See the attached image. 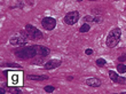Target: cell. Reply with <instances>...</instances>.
<instances>
[{
	"label": "cell",
	"mask_w": 126,
	"mask_h": 94,
	"mask_svg": "<svg viewBox=\"0 0 126 94\" xmlns=\"http://www.w3.org/2000/svg\"><path fill=\"white\" fill-rule=\"evenodd\" d=\"M15 56L21 59V60H29V59H34L38 56V47L37 45L33 46H21V48L14 50Z\"/></svg>",
	"instance_id": "cell-1"
},
{
	"label": "cell",
	"mask_w": 126,
	"mask_h": 94,
	"mask_svg": "<svg viewBox=\"0 0 126 94\" xmlns=\"http://www.w3.org/2000/svg\"><path fill=\"white\" fill-rule=\"evenodd\" d=\"M120 37H122V30L119 28H113L111 29L108 36L106 38V45L109 48H113L118 45V43L120 41Z\"/></svg>",
	"instance_id": "cell-2"
},
{
	"label": "cell",
	"mask_w": 126,
	"mask_h": 94,
	"mask_svg": "<svg viewBox=\"0 0 126 94\" xmlns=\"http://www.w3.org/2000/svg\"><path fill=\"white\" fill-rule=\"evenodd\" d=\"M24 30L27 31L29 40H40V39L44 38L43 32H41L38 28L32 25V24H27L25 28H24Z\"/></svg>",
	"instance_id": "cell-3"
},
{
	"label": "cell",
	"mask_w": 126,
	"mask_h": 94,
	"mask_svg": "<svg viewBox=\"0 0 126 94\" xmlns=\"http://www.w3.org/2000/svg\"><path fill=\"white\" fill-rule=\"evenodd\" d=\"M80 18V13L78 10H72V12H69V13L65 14V16L63 18L64 23L66 25H75V24L79 21Z\"/></svg>",
	"instance_id": "cell-4"
},
{
	"label": "cell",
	"mask_w": 126,
	"mask_h": 94,
	"mask_svg": "<svg viewBox=\"0 0 126 94\" xmlns=\"http://www.w3.org/2000/svg\"><path fill=\"white\" fill-rule=\"evenodd\" d=\"M41 25H43V28L45 29V30L52 31L56 28V20H55L54 17L46 16L41 20Z\"/></svg>",
	"instance_id": "cell-5"
},
{
	"label": "cell",
	"mask_w": 126,
	"mask_h": 94,
	"mask_svg": "<svg viewBox=\"0 0 126 94\" xmlns=\"http://www.w3.org/2000/svg\"><path fill=\"white\" fill-rule=\"evenodd\" d=\"M28 43V39L24 38L22 34H17V36H13V37L9 39V44L12 46H15V47H21V46H25Z\"/></svg>",
	"instance_id": "cell-6"
},
{
	"label": "cell",
	"mask_w": 126,
	"mask_h": 94,
	"mask_svg": "<svg viewBox=\"0 0 126 94\" xmlns=\"http://www.w3.org/2000/svg\"><path fill=\"white\" fill-rule=\"evenodd\" d=\"M62 64V60H59V59H52V60L47 61L46 63L44 64V69L45 70H54L59 68Z\"/></svg>",
	"instance_id": "cell-7"
},
{
	"label": "cell",
	"mask_w": 126,
	"mask_h": 94,
	"mask_svg": "<svg viewBox=\"0 0 126 94\" xmlns=\"http://www.w3.org/2000/svg\"><path fill=\"white\" fill-rule=\"evenodd\" d=\"M109 78L113 81V83H116V84H119V85H125L126 84V78L119 76L116 71L110 70L109 71Z\"/></svg>",
	"instance_id": "cell-8"
},
{
	"label": "cell",
	"mask_w": 126,
	"mask_h": 94,
	"mask_svg": "<svg viewBox=\"0 0 126 94\" xmlns=\"http://www.w3.org/2000/svg\"><path fill=\"white\" fill-rule=\"evenodd\" d=\"M27 78L29 80H33V81H43L49 79V77L46 76V75H28Z\"/></svg>",
	"instance_id": "cell-9"
},
{
	"label": "cell",
	"mask_w": 126,
	"mask_h": 94,
	"mask_svg": "<svg viewBox=\"0 0 126 94\" xmlns=\"http://www.w3.org/2000/svg\"><path fill=\"white\" fill-rule=\"evenodd\" d=\"M86 85H88V86H91V87H100L101 86V84H102V81L100 80L99 78H87L86 79Z\"/></svg>",
	"instance_id": "cell-10"
},
{
	"label": "cell",
	"mask_w": 126,
	"mask_h": 94,
	"mask_svg": "<svg viewBox=\"0 0 126 94\" xmlns=\"http://www.w3.org/2000/svg\"><path fill=\"white\" fill-rule=\"evenodd\" d=\"M38 47V56H43L46 57L50 54V49L46 46H41V45H37Z\"/></svg>",
	"instance_id": "cell-11"
},
{
	"label": "cell",
	"mask_w": 126,
	"mask_h": 94,
	"mask_svg": "<svg viewBox=\"0 0 126 94\" xmlns=\"http://www.w3.org/2000/svg\"><path fill=\"white\" fill-rule=\"evenodd\" d=\"M90 30H91V25H90L88 23H85V22H84V24L79 28V32H80V33H85V32H88Z\"/></svg>",
	"instance_id": "cell-12"
},
{
	"label": "cell",
	"mask_w": 126,
	"mask_h": 94,
	"mask_svg": "<svg viewBox=\"0 0 126 94\" xmlns=\"http://www.w3.org/2000/svg\"><path fill=\"white\" fill-rule=\"evenodd\" d=\"M117 71H118L119 74H125L126 72V65L120 62V63L117 65Z\"/></svg>",
	"instance_id": "cell-13"
},
{
	"label": "cell",
	"mask_w": 126,
	"mask_h": 94,
	"mask_svg": "<svg viewBox=\"0 0 126 94\" xmlns=\"http://www.w3.org/2000/svg\"><path fill=\"white\" fill-rule=\"evenodd\" d=\"M95 63L97 67H104L107 64V60H104L103 57H100V59H97V60L95 61Z\"/></svg>",
	"instance_id": "cell-14"
},
{
	"label": "cell",
	"mask_w": 126,
	"mask_h": 94,
	"mask_svg": "<svg viewBox=\"0 0 126 94\" xmlns=\"http://www.w3.org/2000/svg\"><path fill=\"white\" fill-rule=\"evenodd\" d=\"M2 67H8V68H17V69H21V65L17 63H5L2 64Z\"/></svg>",
	"instance_id": "cell-15"
},
{
	"label": "cell",
	"mask_w": 126,
	"mask_h": 94,
	"mask_svg": "<svg viewBox=\"0 0 126 94\" xmlns=\"http://www.w3.org/2000/svg\"><path fill=\"white\" fill-rule=\"evenodd\" d=\"M44 91L46 92V93H52V92L55 91V87H54V86L48 85V86H45V87H44Z\"/></svg>",
	"instance_id": "cell-16"
},
{
	"label": "cell",
	"mask_w": 126,
	"mask_h": 94,
	"mask_svg": "<svg viewBox=\"0 0 126 94\" xmlns=\"http://www.w3.org/2000/svg\"><path fill=\"white\" fill-rule=\"evenodd\" d=\"M83 21L85 23H88V22H93V17L91 16V15H86V16L83 18Z\"/></svg>",
	"instance_id": "cell-17"
},
{
	"label": "cell",
	"mask_w": 126,
	"mask_h": 94,
	"mask_svg": "<svg viewBox=\"0 0 126 94\" xmlns=\"http://www.w3.org/2000/svg\"><path fill=\"white\" fill-rule=\"evenodd\" d=\"M93 22L94 23H101V22H102V18L100 16H95V17H93Z\"/></svg>",
	"instance_id": "cell-18"
},
{
	"label": "cell",
	"mask_w": 126,
	"mask_h": 94,
	"mask_svg": "<svg viewBox=\"0 0 126 94\" xmlns=\"http://www.w3.org/2000/svg\"><path fill=\"white\" fill-rule=\"evenodd\" d=\"M118 61H119V62H125V61H126V54L120 55V56L118 57Z\"/></svg>",
	"instance_id": "cell-19"
},
{
	"label": "cell",
	"mask_w": 126,
	"mask_h": 94,
	"mask_svg": "<svg viewBox=\"0 0 126 94\" xmlns=\"http://www.w3.org/2000/svg\"><path fill=\"white\" fill-rule=\"evenodd\" d=\"M85 54H87V55H92V54H93V49H91V48H87V49L85 50Z\"/></svg>",
	"instance_id": "cell-20"
},
{
	"label": "cell",
	"mask_w": 126,
	"mask_h": 94,
	"mask_svg": "<svg viewBox=\"0 0 126 94\" xmlns=\"http://www.w3.org/2000/svg\"><path fill=\"white\" fill-rule=\"evenodd\" d=\"M76 1H78V2H80V1H81V0H76Z\"/></svg>",
	"instance_id": "cell-21"
},
{
	"label": "cell",
	"mask_w": 126,
	"mask_h": 94,
	"mask_svg": "<svg viewBox=\"0 0 126 94\" xmlns=\"http://www.w3.org/2000/svg\"><path fill=\"white\" fill-rule=\"evenodd\" d=\"M88 1H96V0H88Z\"/></svg>",
	"instance_id": "cell-22"
}]
</instances>
